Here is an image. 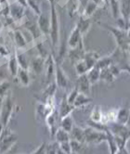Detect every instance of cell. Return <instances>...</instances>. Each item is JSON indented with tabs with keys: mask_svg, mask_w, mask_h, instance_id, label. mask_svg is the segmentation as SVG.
<instances>
[{
	"mask_svg": "<svg viewBox=\"0 0 130 154\" xmlns=\"http://www.w3.org/2000/svg\"><path fill=\"white\" fill-rule=\"evenodd\" d=\"M102 117L103 113L101 112V109L100 106H95V108L92 109V112L90 115V119L94 123H102Z\"/></svg>",
	"mask_w": 130,
	"mask_h": 154,
	"instance_id": "23",
	"label": "cell"
},
{
	"mask_svg": "<svg viewBox=\"0 0 130 154\" xmlns=\"http://www.w3.org/2000/svg\"><path fill=\"white\" fill-rule=\"evenodd\" d=\"M14 103L10 95H6L2 98L1 107H0V124L4 127L8 125V122L12 115Z\"/></svg>",
	"mask_w": 130,
	"mask_h": 154,
	"instance_id": "2",
	"label": "cell"
},
{
	"mask_svg": "<svg viewBox=\"0 0 130 154\" xmlns=\"http://www.w3.org/2000/svg\"><path fill=\"white\" fill-rule=\"evenodd\" d=\"M60 118V115H59V112L55 111L54 109L53 112H51L48 117L46 118L47 120V124L49 126L50 128V131H51V134L54 135L56 133V131L58 130V119Z\"/></svg>",
	"mask_w": 130,
	"mask_h": 154,
	"instance_id": "8",
	"label": "cell"
},
{
	"mask_svg": "<svg viewBox=\"0 0 130 154\" xmlns=\"http://www.w3.org/2000/svg\"><path fill=\"white\" fill-rule=\"evenodd\" d=\"M112 64H113V60L111 58H103L101 60H98L95 67H97L100 70H102L105 68H109Z\"/></svg>",
	"mask_w": 130,
	"mask_h": 154,
	"instance_id": "26",
	"label": "cell"
},
{
	"mask_svg": "<svg viewBox=\"0 0 130 154\" xmlns=\"http://www.w3.org/2000/svg\"><path fill=\"white\" fill-rule=\"evenodd\" d=\"M60 126L61 129H63L66 132H68V133H70L73 129V121L72 116L68 115L64 118H61L60 123Z\"/></svg>",
	"mask_w": 130,
	"mask_h": 154,
	"instance_id": "19",
	"label": "cell"
},
{
	"mask_svg": "<svg viewBox=\"0 0 130 154\" xmlns=\"http://www.w3.org/2000/svg\"><path fill=\"white\" fill-rule=\"evenodd\" d=\"M73 109H74L73 105L69 104L67 100H66V97H64L61 103H60V112H59L60 118L61 119V118H64L68 115H71V113Z\"/></svg>",
	"mask_w": 130,
	"mask_h": 154,
	"instance_id": "9",
	"label": "cell"
},
{
	"mask_svg": "<svg viewBox=\"0 0 130 154\" xmlns=\"http://www.w3.org/2000/svg\"><path fill=\"white\" fill-rule=\"evenodd\" d=\"M15 39H16V43L18 44V46H20V47H24L25 46L26 42H25L23 36L21 35V34L20 32H15Z\"/></svg>",
	"mask_w": 130,
	"mask_h": 154,
	"instance_id": "35",
	"label": "cell"
},
{
	"mask_svg": "<svg viewBox=\"0 0 130 154\" xmlns=\"http://www.w3.org/2000/svg\"><path fill=\"white\" fill-rule=\"evenodd\" d=\"M17 140V135L7 126L4 127L1 132V135H0V154L7 153L16 144Z\"/></svg>",
	"mask_w": 130,
	"mask_h": 154,
	"instance_id": "1",
	"label": "cell"
},
{
	"mask_svg": "<svg viewBox=\"0 0 130 154\" xmlns=\"http://www.w3.org/2000/svg\"><path fill=\"white\" fill-rule=\"evenodd\" d=\"M71 154H79V153L78 152H72Z\"/></svg>",
	"mask_w": 130,
	"mask_h": 154,
	"instance_id": "41",
	"label": "cell"
},
{
	"mask_svg": "<svg viewBox=\"0 0 130 154\" xmlns=\"http://www.w3.org/2000/svg\"><path fill=\"white\" fill-rule=\"evenodd\" d=\"M122 70H125L126 72H128L130 73V66L126 65V66H125V67H124V68H123Z\"/></svg>",
	"mask_w": 130,
	"mask_h": 154,
	"instance_id": "39",
	"label": "cell"
},
{
	"mask_svg": "<svg viewBox=\"0 0 130 154\" xmlns=\"http://www.w3.org/2000/svg\"><path fill=\"white\" fill-rule=\"evenodd\" d=\"M47 147H48L47 142H43L32 154H47Z\"/></svg>",
	"mask_w": 130,
	"mask_h": 154,
	"instance_id": "36",
	"label": "cell"
},
{
	"mask_svg": "<svg viewBox=\"0 0 130 154\" xmlns=\"http://www.w3.org/2000/svg\"><path fill=\"white\" fill-rule=\"evenodd\" d=\"M128 51H129V52H130V47H129V48H128Z\"/></svg>",
	"mask_w": 130,
	"mask_h": 154,
	"instance_id": "42",
	"label": "cell"
},
{
	"mask_svg": "<svg viewBox=\"0 0 130 154\" xmlns=\"http://www.w3.org/2000/svg\"><path fill=\"white\" fill-rule=\"evenodd\" d=\"M129 20H130V16H129Z\"/></svg>",
	"mask_w": 130,
	"mask_h": 154,
	"instance_id": "43",
	"label": "cell"
},
{
	"mask_svg": "<svg viewBox=\"0 0 130 154\" xmlns=\"http://www.w3.org/2000/svg\"><path fill=\"white\" fill-rule=\"evenodd\" d=\"M56 154H67V153H65L64 151H62L60 148H58L57 151H56Z\"/></svg>",
	"mask_w": 130,
	"mask_h": 154,
	"instance_id": "38",
	"label": "cell"
},
{
	"mask_svg": "<svg viewBox=\"0 0 130 154\" xmlns=\"http://www.w3.org/2000/svg\"><path fill=\"white\" fill-rule=\"evenodd\" d=\"M18 64H19V67L20 69H24V70H28L29 69V64L28 61L25 58V56L23 54H18V56L16 57Z\"/></svg>",
	"mask_w": 130,
	"mask_h": 154,
	"instance_id": "29",
	"label": "cell"
},
{
	"mask_svg": "<svg viewBox=\"0 0 130 154\" xmlns=\"http://www.w3.org/2000/svg\"><path fill=\"white\" fill-rule=\"evenodd\" d=\"M85 130V143L88 144H100L107 140L106 131H100L93 127H88Z\"/></svg>",
	"mask_w": 130,
	"mask_h": 154,
	"instance_id": "3",
	"label": "cell"
},
{
	"mask_svg": "<svg viewBox=\"0 0 130 154\" xmlns=\"http://www.w3.org/2000/svg\"><path fill=\"white\" fill-rule=\"evenodd\" d=\"M10 87V83L8 81H3L0 84V98H2L8 94Z\"/></svg>",
	"mask_w": 130,
	"mask_h": 154,
	"instance_id": "30",
	"label": "cell"
},
{
	"mask_svg": "<svg viewBox=\"0 0 130 154\" xmlns=\"http://www.w3.org/2000/svg\"><path fill=\"white\" fill-rule=\"evenodd\" d=\"M70 144H71V148H72V151L73 152H78L79 153V150L82 148L83 143H80V142H78L76 140L71 139L70 140Z\"/></svg>",
	"mask_w": 130,
	"mask_h": 154,
	"instance_id": "34",
	"label": "cell"
},
{
	"mask_svg": "<svg viewBox=\"0 0 130 154\" xmlns=\"http://www.w3.org/2000/svg\"><path fill=\"white\" fill-rule=\"evenodd\" d=\"M83 60L85 61L86 67H88V71L90 69H92L94 66L96 65L97 61H98V57L94 53H88L84 55V58H83Z\"/></svg>",
	"mask_w": 130,
	"mask_h": 154,
	"instance_id": "22",
	"label": "cell"
},
{
	"mask_svg": "<svg viewBox=\"0 0 130 154\" xmlns=\"http://www.w3.org/2000/svg\"><path fill=\"white\" fill-rule=\"evenodd\" d=\"M45 66L47 67V82H50L51 77L55 74V63H54V60L52 59V57H49L48 60H47V63L45 64Z\"/></svg>",
	"mask_w": 130,
	"mask_h": 154,
	"instance_id": "21",
	"label": "cell"
},
{
	"mask_svg": "<svg viewBox=\"0 0 130 154\" xmlns=\"http://www.w3.org/2000/svg\"><path fill=\"white\" fill-rule=\"evenodd\" d=\"M129 113H130V111L126 108H122L120 109H118L117 112H116L115 123H117L119 125H126V123L128 121V117H129Z\"/></svg>",
	"mask_w": 130,
	"mask_h": 154,
	"instance_id": "10",
	"label": "cell"
},
{
	"mask_svg": "<svg viewBox=\"0 0 130 154\" xmlns=\"http://www.w3.org/2000/svg\"><path fill=\"white\" fill-rule=\"evenodd\" d=\"M38 25L40 30L44 34H49L50 32V20L45 15H41L38 20Z\"/></svg>",
	"mask_w": 130,
	"mask_h": 154,
	"instance_id": "16",
	"label": "cell"
},
{
	"mask_svg": "<svg viewBox=\"0 0 130 154\" xmlns=\"http://www.w3.org/2000/svg\"><path fill=\"white\" fill-rule=\"evenodd\" d=\"M75 70H76V72H77L78 75L85 74L86 72H88V67H86V65H85V61L83 60L77 61V63L75 64Z\"/></svg>",
	"mask_w": 130,
	"mask_h": 154,
	"instance_id": "28",
	"label": "cell"
},
{
	"mask_svg": "<svg viewBox=\"0 0 130 154\" xmlns=\"http://www.w3.org/2000/svg\"><path fill=\"white\" fill-rule=\"evenodd\" d=\"M80 30L78 27L75 28L73 32H72V35L70 36V39H69V46L72 48H75L77 47L78 45V43L80 42Z\"/></svg>",
	"mask_w": 130,
	"mask_h": 154,
	"instance_id": "20",
	"label": "cell"
},
{
	"mask_svg": "<svg viewBox=\"0 0 130 154\" xmlns=\"http://www.w3.org/2000/svg\"><path fill=\"white\" fill-rule=\"evenodd\" d=\"M105 28H107L109 31L112 32V34L114 35L116 42L118 44V46L120 47V48L124 51L128 50L129 45H128V35H127V32L122 30V29H118V28H113L108 26L107 24H103Z\"/></svg>",
	"mask_w": 130,
	"mask_h": 154,
	"instance_id": "4",
	"label": "cell"
},
{
	"mask_svg": "<svg viewBox=\"0 0 130 154\" xmlns=\"http://www.w3.org/2000/svg\"><path fill=\"white\" fill-rule=\"evenodd\" d=\"M78 94H79V90H78L77 87L75 86L74 88L70 92V94L68 95V97H66V100H67L68 103L71 104V105H73V102H74L75 98H76V97H77Z\"/></svg>",
	"mask_w": 130,
	"mask_h": 154,
	"instance_id": "31",
	"label": "cell"
},
{
	"mask_svg": "<svg viewBox=\"0 0 130 154\" xmlns=\"http://www.w3.org/2000/svg\"><path fill=\"white\" fill-rule=\"evenodd\" d=\"M95 8H96V5L95 4H89L88 6V8H86V10H85V13H86V15H91L92 13H93V11H94V9H95Z\"/></svg>",
	"mask_w": 130,
	"mask_h": 154,
	"instance_id": "37",
	"label": "cell"
},
{
	"mask_svg": "<svg viewBox=\"0 0 130 154\" xmlns=\"http://www.w3.org/2000/svg\"><path fill=\"white\" fill-rule=\"evenodd\" d=\"M119 8H120V13L124 20L127 23L130 16V0H120Z\"/></svg>",
	"mask_w": 130,
	"mask_h": 154,
	"instance_id": "11",
	"label": "cell"
},
{
	"mask_svg": "<svg viewBox=\"0 0 130 154\" xmlns=\"http://www.w3.org/2000/svg\"><path fill=\"white\" fill-rule=\"evenodd\" d=\"M59 148L64 151L65 153L67 154H71L72 151V148H71V144H70V141H66V142H62V143H59Z\"/></svg>",
	"mask_w": 130,
	"mask_h": 154,
	"instance_id": "32",
	"label": "cell"
},
{
	"mask_svg": "<svg viewBox=\"0 0 130 154\" xmlns=\"http://www.w3.org/2000/svg\"><path fill=\"white\" fill-rule=\"evenodd\" d=\"M92 102V98L89 97L88 96H86L83 93H80L77 95L76 98H75V100L73 102V107L74 108H80V107H83V106H85L89 103Z\"/></svg>",
	"mask_w": 130,
	"mask_h": 154,
	"instance_id": "13",
	"label": "cell"
},
{
	"mask_svg": "<svg viewBox=\"0 0 130 154\" xmlns=\"http://www.w3.org/2000/svg\"><path fill=\"white\" fill-rule=\"evenodd\" d=\"M32 70L34 71V72H36V74H39L43 72L45 68V60L43 58L38 57L32 60V64H31Z\"/></svg>",
	"mask_w": 130,
	"mask_h": 154,
	"instance_id": "14",
	"label": "cell"
},
{
	"mask_svg": "<svg viewBox=\"0 0 130 154\" xmlns=\"http://www.w3.org/2000/svg\"><path fill=\"white\" fill-rule=\"evenodd\" d=\"M56 88H57V85L56 83H50L48 87L46 88L45 92H44V95L45 97H47V100H50V98H53V96L55 94V91H56Z\"/></svg>",
	"mask_w": 130,
	"mask_h": 154,
	"instance_id": "27",
	"label": "cell"
},
{
	"mask_svg": "<svg viewBox=\"0 0 130 154\" xmlns=\"http://www.w3.org/2000/svg\"><path fill=\"white\" fill-rule=\"evenodd\" d=\"M19 69H20V67H19V64H18L16 57L15 56L11 57L8 61V72H10V74H11L12 76H16Z\"/></svg>",
	"mask_w": 130,
	"mask_h": 154,
	"instance_id": "24",
	"label": "cell"
},
{
	"mask_svg": "<svg viewBox=\"0 0 130 154\" xmlns=\"http://www.w3.org/2000/svg\"><path fill=\"white\" fill-rule=\"evenodd\" d=\"M16 76H17L19 82L20 83V85H23V86L29 85V84H30V75H29L28 70H24V69H20V68Z\"/></svg>",
	"mask_w": 130,
	"mask_h": 154,
	"instance_id": "15",
	"label": "cell"
},
{
	"mask_svg": "<svg viewBox=\"0 0 130 154\" xmlns=\"http://www.w3.org/2000/svg\"><path fill=\"white\" fill-rule=\"evenodd\" d=\"M100 79L104 80L108 83H111L115 79V76L113 74L110 68H105V69L101 70V78Z\"/></svg>",
	"mask_w": 130,
	"mask_h": 154,
	"instance_id": "25",
	"label": "cell"
},
{
	"mask_svg": "<svg viewBox=\"0 0 130 154\" xmlns=\"http://www.w3.org/2000/svg\"><path fill=\"white\" fill-rule=\"evenodd\" d=\"M54 136H55L57 143H62V142H66V141L71 140L70 133H68V132H66L65 130L61 129L60 127L58 128V130L56 131V133L54 134Z\"/></svg>",
	"mask_w": 130,
	"mask_h": 154,
	"instance_id": "17",
	"label": "cell"
},
{
	"mask_svg": "<svg viewBox=\"0 0 130 154\" xmlns=\"http://www.w3.org/2000/svg\"><path fill=\"white\" fill-rule=\"evenodd\" d=\"M70 137L72 139L76 140L80 143H85V130L78 126H73L70 132Z\"/></svg>",
	"mask_w": 130,
	"mask_h": 154,
	"instance_id": "12",
	"label": "cell"
},
{
	"mask_svg": "<svg viewBox=\"0 0 130 154\" xmlns=\"http://www.w3.org/2000/svg\"><path fill=\"white\" fill-rule=\"evenodd\" d=\"M0 100H1V98H0Z\"/></svg>",
	"mask_w": 130,
	"mask_h": 154,
	"instance_id": "44",
	"label": "cell"
},
{
	"mask_svg": "<svg viewBox=\"0 0 130 154\" xmlns=\"http://www.w3.org/2000/svg\"><path fill=\"white\" fill-rule=\"evenodd\" d=\"M86 76H88V78L90 82L91 85L97 83L98 81L100 80L101 78V70L98 69L97 67H94L92 69H90L88 72H86Z\"/></svg>",
	"mask_w": 130,
	"mask_h": 154,
	"instance_id": "18",
	"label": "cell"
},
{
	"mask_svg": "<svg viewBox=\"0 0 130 154\" xmlns=\"http://www.w3.org/2000/svg\"><path fill=\"white\" fill-rule=\"evenodd\" d=\"M90 86L91 84L88 78V76H86V73L79 75L77 79V85H76V87L78 88L79 92L88 96V94L90 93Z\"/></svg>",
	"mask_w": 130,
	"mask_h": 154,
	"instance_id": "7",
	"label": "cell"
},
{
	"mask_svg": "<svg viewBox=\"0 0 130 154\" xmlns=\"http://www.w3.org/2000/svg\"><path fill=\"white\" fill-rule=\"evenodd\" d=\"M55 80H56L57 86L60 87V88H66L68 86L69 81L67 76L60 68V66L58 64L55 65Z\"/></svg>",
	"mask_w": 130,
	"mask_h": 154,
	"instance_id": "6",
	"label": "cell"
},
{
	"mask_svg": "<svg viewBox=\"0 0 130 154\" xmlns=\"http://www.w3.org/2000/svg\"><path fill=\"white\" fill-rule=\"evenodd\" d=\"M111 5H112V9H113V14L114 18H118V15L120 14V8H119V3L116 0H111Z\"/></svg>",
	"mask_w": 130,
	"mask_h": 154,
	"instance_id": "33",
	"label": "cell"
},
{
	"mask_svg": "<svg viewBox=\"0 0 130 154\" xmlns=\"http://www.w3.org/2000/svg\"><path fill=\"white\" fill-rule=\"evenodd\" d=\"M126 126L128 128H130V113H129V117H128V121H127V123H126Z\"/></svg>",
	"mask_w": 130,
	"mask_h": 154,
	"instance_id": "40",
	"label": "cell"
},
{
	"mask_svg": "<svg viewBox=\"0 0 130 154\" xmlns=\"http://www.w3.org/2000/svg\"><path fill=\"white\" fill-rule=\"evenodd\" d=\"M49 34L51 35V40L54 47H56L58 39H59V23H58V19L55 8L52 5L51 8V20H50V32Z\"/></svg>",
	"mask_w": 130,
	"mask_h": 154,
	"instance_id": "5",
	"label": "cell"
}]
</instances>
